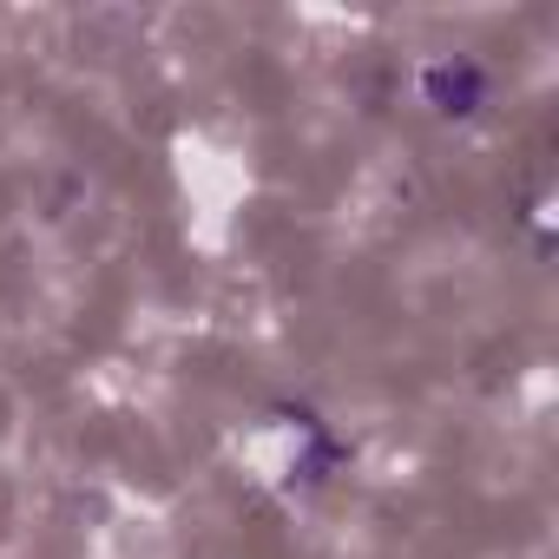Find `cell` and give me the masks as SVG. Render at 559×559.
Masks as SVG:
<instances>
[{
    "mask_svg": "<svg viewBox=\"0 0 559 559\" xmlns=\"http://www.w3.org/2000/svg\"><path fill=\"white\" fill-rule=\"evenodd\" d=\"M480 67H467V60H441V67H428L421 73V93L435 99V112H474L480 106Z\"/></svg>",
    "mask_w": 559,
    "mask_h": 559,
    "instance_id": "obj_1",
    "label": "cell"
}]
</instances>
